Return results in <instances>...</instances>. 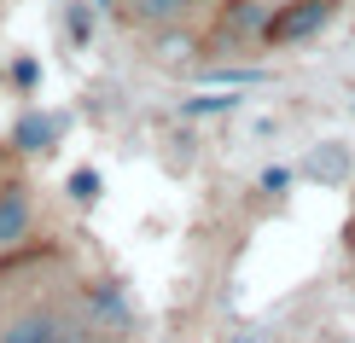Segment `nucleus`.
I'll return each instance as SVG.
<instances>
[{
	"mask_svg": "<svg viewBox=\"0 0 355 343\" xmlns=\"http://www.w3.org/2000/svg\"><path fill=\"white\" fill-rule=\"evenodd\" d=\"M221 24H216V47L239 53L250 41H262V29H268V6L262 0H221Z\"/></svg>",
	"mask_w": 355,
	"mask_h": 343,
	"instance_id": "nucleus-4",
	"label": "nucleus"
},
{
	"mask_svg": "<svg viewBox=\"0 0 355 343\" xmlns=\"http://www.w3.org/2000/svg\"><path fill=\"white\" fill-rule=\"evenodd\" d=\"M35 221H41L35 186H29V181H6V186H0V250L29 245V238H35Z\"/></svg>",
	"mask_w": 355,
	"mask_h": 343,
	"instance_id": "nucleus-3",
	"label": "nucleus"
},
{
	"mask_svg": "<svg viewBox=\"0 0 355 343\" xmlns=\"http://www.w3.org/2000/svg\"><path fill=\"white\" fill-rule=\"evenodd\" d=\"M192 6H210V12H216V6H221V0H192Z\"/></svg>",
	"mask_w": 355,
	"mask_h": 343,
	"instance_id": "nucleus-14",
	"label": "nucleus"
},
{
	"mask_svg": "<svg viewBox=\"0 0 355 343\" xmlns=\"http://www.w3.org/2000/svg\"><path fill=\"white\" fill-rule=\"evenodd\" d=\"M64 134H70V116L64 111H24L18 123H12V146L35 157V152H53Z\"/></svg>",
	"mask_w": 355,
	"mask_h": 343,
	"instance_id": "nucleus-5",
	"label": "nucleus"
},
{
	"mask_svg": "<svg viewBox=\"0 0 355 343\" xmlns=\"http://www.w3.org/2000/svg\"><path fill=\"white\" fill-rule=\"evenodd\" d=\"M239 105V94H198V99H187V116H221V111H233Z\"/></svg>",
	"mask_w": 355,
	"mask_h": 343,
	"instance_id": "nucleus-9",
	"label": "nucleus"
},
{
	"mask_svg": "<svg viewBox=\"0 0 355 343\" xmlns=\"http://www.w3.org/2000/svg\"><path fill=\"white\" fill-rule=\"evenodd\" d=\"M233 343H257V332H239V337H233Z\"/></svg>",
	"mask_w": 355,
	"mask_h": 343,
	"instance_id": "nucleus-13",
	"label": "nucleus"
},
{
	"mask_svg": "<svg viewBox=\"0 0 355 343\" xmlns=\"http://www.w3.org/2000/svg\"><path fill=\"white\" fill-rule=\"evenodd\" d=\"M70 35L87 41V12H82V6H70Z\"/></svg>",
	"mask_w": 355,
	"mask_h": 343,
	"instance_id": "nucleus-11",
	"label": "nucleus"
},
{
	"mask_svg": "<svg viewBox=\"0 0 355 343\" xmlns=\"http://www.w3.org/2000/svg\"><path fill=\"white\" fill-rule=\"evenodd\" d=\"M286 181H291V169H268V175H262V192H279Z\"/></svg>",
	"mask_w": 355,
	"mask_h": 343,
	"instance_id": "nucleus-12",
	"label": "nucleus"
},
{
	"mask_svg": "<svg viewBox=\"0 0 355 343\" xmlns=\"http://www.w3.org/2000/svg\"><path fill=\"white\" fill-rule=\"evenodd\" d=\"M99 326L76 320L58 303H18L6 320H0V343H94Z\"/></svg>",
	"mask_w": 355,
	"mask_h": 343,
	"instance_id": "nucleus-1",
	"label": "nucleus"
},
{
	"mask_svg": "<svg viewBox=\"0 0 355 343\" xmlns=\"http://www.w3.org/2000/svg\"><path fill=\"white\" fill-rule=\"evenodd\" d=\"M99 186H105V181H99V169H87V163H82V169H70V181H64L70 204H82V210H87V204H99Z\"/></svg>",
	"mask_w": 355,
	"mask_h": 343,
	"instance_id": "nucleus-8",
	"label": "nucleus"
},
{
	"mask_svg": "<svg viewBox=\"0 0 355 343\" xmlns=\"http://www.w3.org/2000/svg\"><path fill=\"white\" fill-rule=\"evenodd\" d=\"M12 82H18L24 94H29V87L41 82V64H35V58H12Z\"/></svg>",
	"mask_w": 355,
	"mask_h": 343,
	"instance_id": "nucleus-10",
	"label": "nucleus"
},
{
	"mask_svg": "<svg viewBox=\"0 0 355 343\" xmlns=\"http://www.w3.org/2000/svg\"><path fill=\"white\" fill-rule=\"evenodd\" d=\"M116 12H123L128 24H146V29H169L175 18H187L192 0H116Z\"/></svg>",
	"mask_w": 355,
	"mask_h": 343,
	"instance_id": "nucleus-6",
	"label": "nucleus"
},
{
	"mask_svg": "<svg viewBox=\"0 0 355 343\" xmlns=\"http://www.w3.org/2000/svg\"><path fill=\"white\" fill-rule=\"evenodd\" d=\"M128 320H135V308H128V291L116 285V279H99V285H94V326H116V332H123Z\"/></svg>",
	"mask_w": 355,
	"mask_h": 343,
	"instance_id": "nucleus-7",
	"label": "nucleus"
},
{
	"mask_svg": "<svg viewBox=\"0 0 355 343\" xmlns=\"http://www.w3.org/2000/svg\"><path fill=\"white\" fill-rule=\"evenodd\" d=\"M332 18H338V0H286V6L268 12L262 47H297V41H315Z\"/></svg>",
	"mask_w": 355,
	"mask_h": 343,
	"instance_id": "nucleus-2",
	"label": "nucleus"
}]
</instances>
